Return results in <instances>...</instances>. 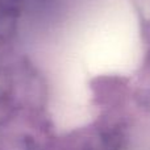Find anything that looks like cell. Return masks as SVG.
<instances>
[]
</instances>
